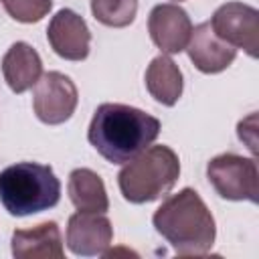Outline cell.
<instances>
[{
  "instance_id": "7",
  "label": "cell",
  "mask_w": 259,
  "mask_h": 259,
  "mask_svg": "<svg viewBox=\"0 0 259 259\" xmlns=\"http://www.w3.org/2000/svg\"><path fill=\"white\" fill-rule=\"evenodd\" d=\"M208 22L221 40H225L233 49H243L253 59L257 57V49H259L257 8L243 2H225L214 10Z\"/></svg>"
},
{
  "instance_id": "12",
  "label": "cell",
  "mask_w": 259,
  "mask_h": 259,
  "mask_svg": "<svg viewBox=\"0 0 259 259\" xmlns=\"http://www.w3.org/2000/svg\"><path fill=\"white\" fill-rule=\"evenodd\" d=\"M12 255L16 259H63L61 229L55 221L12 233Z\"/></svg>"
},
{
  "instance_id": "5",
  "label": "cell",
  "mask_w": 259,
  "mask_h": 259,
  "mask_svg": "<svg viewBox=\"0 0 259 259\" xmlns=\"http://www.w3.org/2000/svg\"><path fill=\"white\" fill-rule=\"evenodd\" d=\"M206 178L221 198L259 200V172L255 158H245L233 152L219 154L206 164Z\"/></svg>"
},
{
  "instance_id": "14",
  "label": "cell",
  "mask_w": 259,
  "mask_h": 259,
  "mask_svg": "<svg viewBox=\"0 0 259 259\" xmlns=\"http://www.w3.org/2000/svg\"><path fill=\"white\" fill-rule=\"evenodd\" d=\"M182 71L168 55H158L150 61L146 69V89L158 103L166 107L176 105L182 95Z\"/></svg>"
},
{
  "instance_id": "4",
  "label": "cell",
  "mask_w": 259,
  "mask_h": 259,
  "mask_svg": "<svg viewBox=\"0 0 259 259\" xmlns=\"http://www.w3.org/2000/svg\"><path fill=\"white\" fill-rule=\"evenodd\" d=\"M59 198L61 182L47 164L16 162L0 172V202L12 217L49 210Z\"/></svg>"
},
{
  "instance_id": "2",
  "label": "cell",
  "mask_w": 259,
  "mask_h": 259,
  "mask_svg": "<svg viewBox=\"0 0 259 259\" xmlns=\"http://www.w3.org/2000/svg\"><path fill=\"white\" fill-rule=\"evenodd\" d=\"M154 229L172 245L176 255H206L217 237L214 217L194 188L168 196L152 217Z\"/></svg>"
},
{
  "instance_id": "16",
  "label": "cell",
  "mask_w": 259,
  "mask_h": 259,
  "mask_svg": "<svg viewBox=\"0 0 259 259\" xmlns=\"http://www.w3.org/2000/svg\"><path fill=\"white\" fill-rule=\"evenodd\" d=\"M91 12L97 22L111 28H123L134 22L138 0H91Z\"/></svg>"
},
{
  "instance_id": "15",
  "label": "cell",
  "mask_w": 259,
  "mask_h": 259,
  "mask_svg": "<svg viewBox=\"0 0 259 259\" xmlns=\"http://www.w3.org/2000/svg\"><path fill=\"white\" fill-rule=\"evenodd\" d=\"M67 192H69V198L77 210L105 212L109 208L105 184L99 178V174L89 170V168H75L69 174Z\"/></svg>"
},
{
  "instance_id": "9",
  "label": "cell",
  "mask_w": 259,
  "mask_h": 259,
  "mask_svg": "<svg viewBox=\"0 0 259 259\" xmlns=\"http://www.w3.org/2000/svg\"><path fill=\"white\" fill-rule=\"evenodd\" d=\"M51 49L65 61H83L91 51V30L83 16L71 8H61L47 26Z\"/></svg>"
},
{
  "instance_id": "8",
  "label": "cell",
  "mask_w": 259,
  "mask_h": 259,
  "mask_svg": "<svg viewBox=\"0 0 259 259\" xmlns=\"http://www.w3.org/2000/svg\"><path fill=\"white\" fill-rule=\"evenodd\" d=\"M113 241L111 221L103 212L79 210L67 223V247L79 257L105 255Z\"/></svg>"
},
{
  "instance_id": "10",
  "label": "cell",
  "mask_w": 259,
  "mask_h": 259,
  "mask_svg": "<svg viewBox=\"0 0 259 259\" xmlns=\"http://www.w3.org/2000/svg\"><path fill=\"white\" fill-rule=\"evenodd\" d=\"M148 32L152 42L166 55L182 53L192 34V22L178 4H156L148 16Z\"/></svg>"
},
{
  "instance_id": "1",
  "label": "cell",
  "mask_w": 259,
  "mask_h": 259,
  "mask_svg": "<svg viewBox=\"0 0 259 259\" xmlns=\"http://www.w3.org/2000/svg\"><path fill=\"white\" fill-rule=\"evenodd\" d=\"M160 134V119L125 105L101 103L89 123V144L111 164H125L144 152Z\"/></svg>"
},
{
  "instance_id": "11",
  "label": "cell",
  "mask_w": 259,
  "mask_h": 259,
  "mask_svg": "<svg viewBox=\"0 0 259 259\" xmlns=\"http://www.w3.org/2000/svg\"><path fill=\"white\" fill-rule=\"evenodd\" d=\"M184 51H188L192 65L206 75L225 71L237 57V49L221 40L210 28V22H200L192 28L190 40Z\"/></svg>"
},
{
  "instance_id": "17",
  "label": "cell",
  "mask_w": 259,
  "mask_h": 259,
  "mask_svg": "<svg viewBox=\"0 0 259 259\" xmlns=\"http://www.w3.org/2000/svg\"><path fill=\"white\" fill-rule=\"evenodd\" d=\"M0 4L4 6L10 18L22 24L42 20L53 8V0H0Z\"/></svg>"
},
{
  "instance_id": "3",
  "label": "cell",
  "mask_w": 259,
  "mask_h": 259,
  "mask_svg": "<svg viewBox=\"0 0 259 259\" xmlns=\"http://www.w3.org/2000/svg\"><path fill=\"white\" fill-rule=\"evenodd\" d=\"M180 176L178 154L164 144L148 146L123 164L117 174L121 196L132 204H146L166 196Z\"/></svg>"
},
{
  "instance_id": "13",
  "label": "cell",
  "mask_w": 259,
  "mask_h": 259,
  "mask_svg": "<svg viewBox=\"0 0 259 259\" xmlns=\"http://www.w3.org/2000/svg\"><path fill=\"white\" fill-rule=\"evenodd\" d=\"M2 75L14 93H24L36 85L42 75V61L36 49L24 40H16L2 57Z\"/></svg>"
},
{
  "instance_id": "6",
  "label": "cell",
  "mask_w": 259,
  "mask_h": 259,
  "mask_svg": "<svg viewBox=\"0 0 259 259\" xmlns=\"http://www.w3.org/2000/svg\"><path fill=\"white\" fill-rule=\"evenodd\" d=\"M79 103V93L71 77L59 71L40 75L32 93V109L47 125H59L71 119Z\"/></svg>"
},
{
  "instance_id": "18",
  "label": "cell",
  "mask_w": 259,
  "mask_h": 259,
  "mask_svg": "<svg viewBox=\"0 0 259 259\" xmlns=\"http://www.w3.org/2000/svg\"><path fill=\"white\" fill-rule=\"evenodd\" d=\"M174 2H182V0H174Z\"/></svg>"
}]
</instances>
